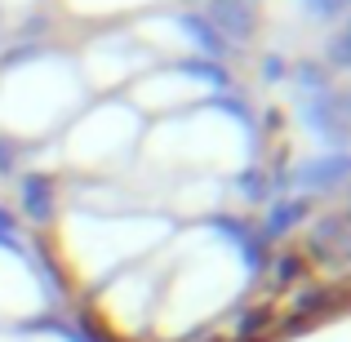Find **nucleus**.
<instances>
[{
	"label": "nucleus",
	"mask_w": 351,
	"mask_h": 342,
	"mask_svg": "<svg viewBox=\"0 0 351 342\" xmlns=\"http://www.w3.org/2000/svg\"><path fill=\"white\" fill-rule=\"evenodd\" d=\"M23 214L36 223L53 218V178L49 173H23Z\"/></svg>",
	"instance_id": "7"
},
{
	"label": "nucleus",
	"mask_w": 351,
	"mask_h": 342,
	"mask_svg": "<svg viewBox=\"0 0 351 342\" xmlns=\"http://www.w3.org/2000/svg\"><path fill=\"white\" fill-rule=\"evenodd\" d=\"M14 156H18L14 138H0V173H9V169H14Z\"/></svg>",
	"instance_id": "19"
},
{
	"label": "nucleus",
	"mask_w": 351,
	"mask_h": 342,
	"mask_svg": "<svg viewBox=\"0 0 351 342\" xmlns=\"http://www.w3.org/2000/svg\"><path fill=\"white\" fill-rule=\"evenodd\" d=\"M347 249H351V218L347 209H329L316 218L311 227V254L325 267H347Z\"/></svg>",
	"instance_id": "2"
},
{
	"label": "nucleus",
	"mask_w": 351,
	"mask_h": 342,
	"mask_svg": "<svg viewBox=\"0 0 351 342\" xmlns=\"http://www.w3.org/2000/svg\"><path fill=\"white\" fill-rule=\"evenodd\" d=\"M289 76H293V85H298V98H316V94H329V89H334L325 62H316V58H302Z\"/></svg>",
	"instance_id": "10"
},
{
	"label": "nucleus",
	"mask_w": 351,
	"mask_h": 342,
	"mask_svg": "<svg viewBox=\"0 0 351 342\" xmlns=\"http://www.w3.org/2000/svg\"><path fill=\"white\" fill-rule=\"evenodd\" d=\"M173 71H182V76H196L200 85H209V89H236V80H232V71L223 67V62H209V58H187V62H178Z\"/></svg>",
	"instance_id": "9"
},
{
	"label": "nucleus",
	"mask_w": 351,
	"mask_h": 342,
	"mask_svg": "<svg viewBox=\"0 0 351 342\" xmlns=\"http://www.w3.org/2000/svg\"><path fill=\"white\" fill-rule=\"evenodd\" d=\"M236 191L249 205H267V200H271V182H267V173L258 169V164H249V169L236 173Z\"/></svg>",
	"instance_id": "11"
},
{
	"label": "nucleus",
	"mask_w": 351,
	"mask_h": 342,
	"mask_svg": "<svg viewBox=\"0 0 351 342\" xmlns=\"http://www.w3.org/2000/svg\"><path fill=\"white\" fill-rule=\"evenodd\" d=\"M205 18L214 23L218 36H227V40H249V36L258 32V18H254V5L249 0H209Z\"/></svg>",
	"instance_id": "4"
},
{
	"label": "nucleus",
	"mask_w": 351,
	"mask_h": 342,
	"mask_svg": "<svg viewBox=\"0 0 351 342\" xmlns=\"http://www.w3.org/2000/svg\"><path fill=\"white\" fill-rule=\"evenodd\" d=\"M307 209H311V205H307L302 196H293V200H276V205L267 209L263 231H258V236H263V245H267V240H280L285 231H293V227L302 223V218H307Z\"/></svg>",
	"instance_id": "8"
},
{
	"label": "nucleus",
	"mask_w": 351,
	"mask_h": 342,
	"mask_svg": "<svg viewBox=\"0 0 351 342\" xmlns=\"http://www.w3.org/2000/svg\"><path fill=\"white\" fill-rule=\"evenodd\" d=\"M351 173V156L347 151H334V156H316V160H307L298 173H293V182L307 191H343Z\"/></svg>",
	"instance_id": "5"
},
{
	"label": "nucleus",
	"mask_w": 351,
	"mask_h": 342,
	"mask_svg": "<svg viewBox=\"0 0 351 342\" xmlns=\"http://www.w3.org/2000/svg\"><path fill=\"white\" fill-rule=\"evenodd\" d=\"M325 62H329V67H338V71H347V67H351V36L343 32V27L329 36V45H325Z\"/></svg>",
	"instance_id": "12"
},
{
	"label": "nucleus",
	"mask_w": 351,
	"mask_h": 342,
	"mask_svg": "<svg viewBox=\"0 0 351 342\" xmlns=\"http://www.w3.org/2000/svg\"><path fill=\"white\" fill-rule=\"evenodd\" d=\"M285 71H289V67L280 62V53H267V58H263V76L267 80H285Z\"/></svg>",
	"instance_id": "18"
},
{
	"label": "nucleus",
	"mask_w": 351,
	"mask_h": 342,
	"mask_svg": "<svg viewBox=\"0 0 351 342\" xmlns=\"http://www.w3.org/2000/svg\"><path fill=\"white\" fill-rule=\"evenodd\" d=\"M298 116L325 143H338V147L347 143V94L329 89V94H316V98H298Z\"/></svg>",
	"instance_id": "1"
},
{
	"label": "nucleus",
	"mask_w": 351,
	"mask_h": 342,
	"mask_svg": "<svg viewBox=\"0 0 351 342\" xmlns=\"http://www.w3.org/2000/svg\"><path fill=\"white\" fill-rule=\"evenodd\" d=\"M325 307H329V293L325 289H307L298 298V325H307V320L316 316V311H325Z\"/></svg>",
	"instance_id": "14"
},
{
	"label": "nucleus",
	"mask_w": 351,
	"mask_h": 342,
	"mask_svg": "<svg viewBox=\"0 0 351 342\" xmlns=\"http://www.w3.org/2000/svg\"><path fill=\"white\" fill-rule=\"evenodd\" d=\"M302 9H307L316 23H334V18L347 14V0H302Z\"/></svg>",
	"instance_id": "13"
},
{
	"label": "nucleus",
	"mask_w": 351,
	"mask_h": 342,
	"mask_svg": "<svg viewBox=\"0 0 351 342\" xmlns=\"http://www.w3.org/2000/svg\"><path fill=\"white\" fill-rule=\"evenodd\" d=\"M178 32L187 36L191 45H196L200 53H205L209 62H223V58H232V40H227V36H218L214 32V23H209L205 14H178Z\"/></svg>",
	"instance_id": "6"
},
{
	"label": "nucleus",
	"mask_w": 351,
	"mask_h": 342,
	"mask_svg": "<svg viewBox=\"0 0 351 342\" xmlns=\"http://www.w3.org/2000/svg\"><path fill=\"white\" fill-rule=\"evenodd\" d=\"M14 231H18V218L9 209H0V236H14Z\"/></svg>",
	"instance_id": "20"
},
{
	"label": "nucleus",
	"mask_w": 351,
	"mask_h": 342,
	"mask_svg": "<svg viewBox=\"0 0 351 342\" xmlns=\"http://www.w3.org/2000/svg\"><path fill=\"white\" fill-rule=\"evenodd\" d=\"M209 227H214L218 236H223L227 245L240 254V262H245L249 276H258V271L267 267V245H263V236H258L249 223H240V218H227V214H214V218H209Z\"/></svg>",
	"instance_id": "3"
},
{
	"label": "nucleus",
	"mask_w": 351,
	"mask_h": 342,
	"mask_svg": "<svg viewBox=\"0 0 351 342\" xmlns=\"http://www.w3.org/2000/svg\"><path fill=\"white\" fill-rule=\"evenodd\" d=\"M0 249H9V254H23V245H18L14 236H0Z\"/></svg>",
	"instance_id": "21"
},
{
	"label": "nucleus",
	"mask_w": 351,
	"mask_h": 342,
	"mask_svg": "<svg viewBox=\"0 0 351 342\" xmlns=\"http://www.w3.org/2000/svg\"><path fill=\"white\" fill-rule=\"evenodd\" d=\"M267 320H271V311H254V316H245V320H240V338H258V329H263L267 325Z\"/></svg>",
	"instance_id": "17"
},
{
	"label": "nucleus",
	"mask_w": 351,
	"mask_h": 342,
	"mask_svg": "<svg viewBox=\"0 0 351 342\" xmlns=\"http://www.w3.org/2000/svg\"><path fill=\"white\" fill-rule=\"evenodd\" d=\"M276 284H293V280H298V276H302V258L298 254H285V258H276Z\"/></svg>",
	"instance_id": "15"
},
{
	"label": "nucleus",
	"mask_w": 351,
	"mask_h": 342,
	"mask_svg": "<svg viewBox=\"0 0 351 342\" xmlns=\"http://www.w3.org/2000/svg\"><path fill=\"white\" fill-rule=\"evenodd\" d=\"M36 53H45L40 45H14L9 53H0V71H9V67H23V62H32Z\"/></svg>",
	"instance_id": "16"
}]
</instances>
